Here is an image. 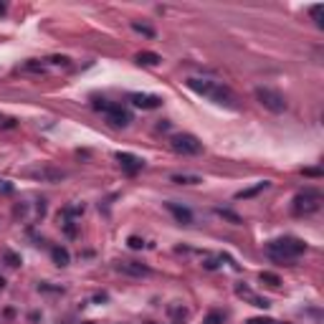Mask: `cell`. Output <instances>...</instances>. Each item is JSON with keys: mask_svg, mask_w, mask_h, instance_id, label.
<instances>
[{"mask_svg": "<svg viewBox=\"0 0 324 324\" xmlns=\"http://www.w3.org/2000/svg\"><path fill=\"white\" fill-rule=\"evenodd\" d=\"M127 243H129V248H142V246H144V241L137 238V235H132V238H129Z\"/></svg>", "mask_w": 324, "mask_h": 324, "instance_id": "484cf974", "label": "cell"}, {"mask_svg": "<svg viewBox=\"0 0 324 324\" xmlns=\"http://www.w3.org/2000/svg\"><path fill=\"white\" fill-rule=\"evenodd\" d=\"M86 324H94V322H86Z\"/></svg>", "mask_w": 324, "mask_h": 324, "instance_id": "f546056e", "label": "cell"}, {"mask_svg": "<svg viewBox=\"0 0 324 324\" xmlns=\"http://www.w3.org/2000/svg\"><path fill=\"white\" fill-rule=\"evenodd\" d=\"M304 175H312V178H319V175H322V170H314V167H309V170H304Z\"/></svg>", "mask_w": 324, "mask_h": 324, "instance_id": "83f0119b", "label": "cell"}, {"mask_svg": "<svg viewBox=\"0 0 324 324\" xmlns=\"http://www.w3.org/2000/svg\"><path fill=\"white\" fill-rule=\"evenodd\" d=\"M170 147H172V152H178L183 157H192V155H200L203 152V142L195 135H187V132L172 135L170 137Z\"/></svg>", "mask_w": 324, "mask_h": 324, "instance_id": "3957f363", "label": "cell"}, {"mask_svg": "<svg viewBox=\"0 0 324 324\" xmlns=\"http://www.w3.org/2000/svg\"><path fill=\"white\" fill-rule=\"evenodd\" d=\"M132 31H137V33H142V36H147V38H152V36H155V31H152V28L144 26V23H137V20L132 23Z\"/></svg>", "mask_w": 324, "mask_h": 324, "instance_id": "ac0fdd59", "label": "cell"}, {"mask_svg": "<svg viewBox=\"0 0 324 324\" xmlns=\"http://www.w3.org/2000/svg\"><path fill=\"white\" fill-rule=\"evenodd\" d=\"M167 210H170L172 215H175V221H178V223H183V226L192 223V213H190V208L178 205V203H167Z\"/></svg>", "mask_w": 324, "mask_h": 324, "instance_id": "9c48e42d", "label": "cell"}, {"mask_svg": "<svg viewBox=\"0 0 324 324\" xmlns=\"http://www.w3.org/2000/svg\"><path fill=\"white\" fill-rule=\"evenodd\" d=\"M322 10H324L322 5H314V8H312V15H314V20H317V26H322Z\"/></svg>", "mask_w": 324, "mask_h": 324, "instance_id": "d4e9b609", "label": "cell"}, {"mask_svg": "<svg viewBox=\"0 0 324 324\" xmlns=\"http://www.w3.org/2000/svg\"><path fill=\"white\" fill-rule=\"evenodd\" d=\"M51 258H53L56 266H69V261H71L69 251L63 248V246H53V248H51Z\"/></svg>", "mask_w": 324, "mask_h": 324, "instance_id": "8fae6325", "label": "cell"}, {"mask_svg": "<svg viewBox=\"0 0 324 324\" xmlns=\"http://www.w3.org/2000/svg\"><path fill=\"white\" fill-rule=\"evenodd\" d=\"M5 10H8V5H5V3H0V15H5Z\"/></svg>", "mask_w": 324, "mask_h": 324, "instance_id": "f1b7e54d", "label": "cell"}, {"mask_svg": "<svg viewBox=\"0 0 324 324\" xmlns=\"http://www.w3.org/2000/svg\"><path fill=\"white\" fill-rule=\"evenodd\" d=\"M215 215H221V218H226V221H231L233 226H238V223H243V221H241V215H238V213H233V210H228V208H215Z\"/></svg>", "mask_w": 324, "mask_h": 324, "instance_id": "9a60e30c", "label": "cell"}, {"mask_svg": "<svg viewBox=\"0 0 324 324\" xmlns=\"http://www.w3.org/2000/svg\"><path fill=\"white\" fill-rule=\"evenodd\" d=\"M28 175H33V178H46V180H61V178H63V172H61V170L41 167V170H36V172H28Z\"/></svg>", "mask_w": 324, "mask_h": 324, "instance_id": "4fadbf2b", "label": "cell"}, {"mask_svg": "<svg viewBox=\"0 0 324 324\" xmlns=\"http://www.w3.org/2000/svg\"><path fill=\"white\" fill-rule=\"evenodd\" d=\"M106 119H109V124H114V127H127L129 122H132V114H129L124 106L112 104L109 109H106Z\"/></svg>", "mask_w": 324, "mask_h": 324, "instance_id": "52a82bcc", "label": "cell"}, {"mask_svg": "<svg viewBox=\"0 0 324 324\" xmlns=\"http://www.w3.org/2000/svg\"><path fill=\"white\" fill-rule=\"evenodd\" d=\"M23 69H26V71H38V74H41V71H43V63H38V61H28Z\"/></svg>", "mask_w": 324, "mask_h": 324, "instance_id": "ffe728a7", "label": "cell"}, {"mask_svg": "<svg viewBox=\"0 0 324 324\" xmlns=\"http://www.w3.org/2000/svg\"><path fill=\"white\" fill-rule=\"evenodd\" d=\"M117 269L124 271V274H129V276H147L149 274V269L142 266V264H137V261H119Z\"/></svg>", "mask_w": 324, "mask_h": 324, "instance_id": "30bf717a", "label": "cell"}, {"mask_svg": "<svg viewBox=\"0 0 324 324\" xmlns=\"http://www.w3.org/2000/svg\"><path fill=\"white\" fill-rule=\"evenodd\" d=\"M117 162H119V167L127 172V175H137V172L144 167V160L132 155V152H117Z\"/></svg>", "mask_w": 324, "mask_h": 324, "instance_id": "8992f818", "label": "cell"}, {"mask_svg": "<svg viewBox=\"0 0 324 324\" xmlns=\"http://www.w3.org/2000/svg\"><path fill=\"white\" fill-rule=\"evenodd\" d=\"M261 281L269 284V286H278V284H281V278H278L276 274H271V271H264L261 274Z\"/></svg>", "mask_w": 324, "mask_h": 324, "instance_id": "e0dca14e", "label": "cell"}, {"mask_svg": "<svg viewBox=\"0 0 324 324\" xmlns=\"http://www.w3.org/2000/svg\"><path fill=\"white\" fill-rule=\"evenodd\" d=\"M109 106H112V104L106 101V99H94V109H104V112H106Z\"/></svg>", "mask_w": 324, "mask_h": 324, "instance_id": "603a6c76", "label": "cell"}, {"mask_svg": "<svg viewBox=\"0 0 324 324\" xmlns=\"http://www.w3.org/2000/svg\"><path fill=\"white\" fill-rule=\"evenodd\" d=\"M253 94H256L258 104H261L264 109H269L274 114L286 112V99H284V94H278L276 89H269V86H256Z\"/></svg>", "mask_w": 324, "mask_h": 324, "instance_id": "277c9868", "label": "cell"}, {"mask_svg": "<svg viewBox=\"0 0 324 324\" xmlns=\"http://www.w3.org/2000/svg\"><path fill=\"white\" fill-rule=\"evenodd\" d=\"M162 58L157 56V53H152V51H142V53H137V63L139 66H157Z\"/></svg>", "mask_w": 324, "mask_h": 324, "instance_id": "7c38bea8", "label": "cell"}, {"mask_svg": "<svg viewBox=\"0 0 324 324\" xmlns=\"http://www.w3.org/2000/svg\"><path fill=\"white\" fill-rule=\"evenodd\" d=\"M187 89H192L195 94L210 99L213 104H221V106H228V109H235V96L228 86L218 84V81H210V79H187Z\"/></svg>", "mask_w": 324, "mask_h": 324, "instance_id": "6da1fadb", "label": "cell"}, {"mask_svg": "<svg viewBox=\"0 0 324 324\" xmlns=\"http://www.w3.org/2000/svg\"><path fill=\"white\" fill-rule=\"evenodd\" d=\"M203 324H223V314H221V312H210Z\"/></svg>", "mask_w": 324, "mask_h": 324, "instance_id": "d6986e66", "label": "cell"}, {"mask_svg": "<svg viewBox=\"0 0 324 324\" xmlns=\"http://www.w3.org/2000/svg\"><path fill=\"white\" fill-rule=\"evenodd\" d=\"M322 208V195H319V190H304V192H299V195L294 198V213L296 215H312Z\"/></svg>", "mask_w": 324, "mask_h": 324, "instance_id": "5b68a950", "label": "cell"}, {"mask_svg": "<svg viewBox=\"0 0 324 324\" xmlns=\"http://www.w3.org/2000/svg\"><path fill=\"white\" fill-rule=\"evenodd\" d=\"M269 187V183H258V185H253V187H248V190H241V192H235V198L238 200H246V198H253V195H258L261 190H266Z\"/></svg>", "mask_w": 324, "mask_h": 324, "instance_id": "5bb4252c", "label": "cell"}, {"mask_svg": "<svg viewBox=\"0 0 324 324\" xmlns=\"http://www.w3.org/2000/svg\"><path fill=\"white\" fill-rule=\"evenodd\" d=\"M0 192H5V195H8V192H13V185L3 180V183H0Z\"/></svg>", "mask_w": 324, "mask_h": 324, "instance_id": "4316f807", "label": "cell"}, {"mask_svg": "<svg viewBox=\"0 0 324 324\" xmlns=\"http://www.w3.org/2000/svg\"><path fill=\"white\" fill-rule=\"evenodd\" d=\"M304 251H307V243L299 238H291V235H284V238H276L269 243V256L274 261H291V258L301 256Z\"/></svg>", "mask_w": 324, "mask_h": 324, "instance_id": "7a4b0ae2", "label": "cell"}, {"mask_svg": "<svg viewBox=\"0 0 324 324\" xmlns=\"http://www.w3.org/2000/svg\"><path fill=\"white\" fill-rule=\"evenodd\" d=\"M5 261H8V266H20V256H15V253H5Z\"/></svg>", "mask_w": 324, "mask_h": 324, "instance_id": "44dd1931", "label": "cell"}, {"mask_svg": "<svg viewBox=\"0 0 324 324\" xmlns=\"http://www.w3.org/2000/svg\"><path fill=\"white\" fill-rule=\"evenodd\" d=\"M248 324H276V322L269 317H253V319H248Z\"/></svg>", "mask_w": 324, "mask_h": 324, "instance_id": "7402d4cb", "label": "cell"}, {"mask_svg": "<svg viewBox=\"0 0 324 324\" xmlns=\"http://www.w3.org/2000/svg\"><path fill=\"white\" fill-rule=\"evenodd\" d=\"M51 63H58V66H69V56H53V58H48Z\"/></svg>", "mask_w": 324, "mask_h": 324, "instance_id": "cb8c5ba5", "label": "cell"}, {"mask_svg": "<svg viewBox=\"0 0 324 324\" xmlns=\"http://www.w3.org/2000/svg\"><path fill=\"white\" fill-rule=\"evenodd\" d=\"M129 101H132L135 106H139V109H157V106L162 104V99L155 96V94H132Z\"/></svg>", "mask_w": 324, "mask_h": 324, "instance_id": "ba28073f", "label": "cell"}, {"mask_svg": "<svg viewBox=\"0 0 324 324\" xmlns=\"http://www.w3.org/2000/svg\"><path fill=\"white\" fill-rule=\"evenodd\" d=\"M172 183H178V185H198L203 180L198 175H172Z\"/></svg>", "mask_w": 324, "mask_h": 324, "instance_id": "2e32d148", "label": "cell"}]
</instances>
